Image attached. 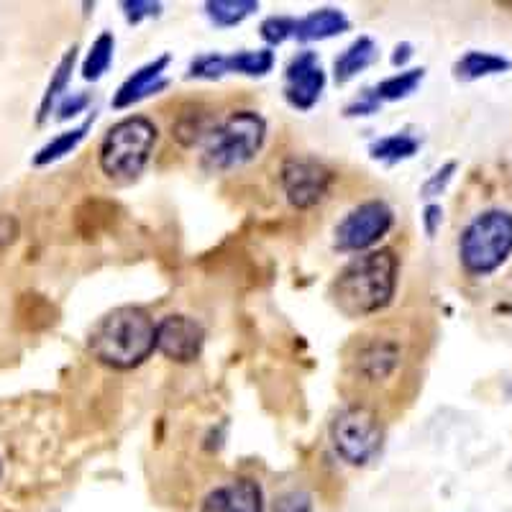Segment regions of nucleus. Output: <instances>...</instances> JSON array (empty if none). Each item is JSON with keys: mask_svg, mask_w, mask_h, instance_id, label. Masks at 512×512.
I'll return each instance as SVG.
<instances>
[{"mask_svg": "<svg viewBox=\"0 0 512 512\" xmlns=\"http://www.w3.org/2000/svg\"><path fill=\"white\" fill-rule=\"evenodd\" d=\"M456 169H459V164L456 162H446L443 167H438L436 172H433V175L423 182V187H420V198L433 200V198H438V195H443V192H446V187L451 185V180H454Z\"/></svg>", "mask_w": 512, "mask_h": 512, "instance_id": "27", "label": "nucleus"}, {"mask_svg": "<svg viewBox=\"0 0 512 512\" xmlns=\"http://www.w3.org/2000/svg\"><path fill=\"white\" fill-rule=\"evenodd\" d=\"M205 328L185 313H169L157 320V351L175 364H192L203 354Z\"/></svg>", "mask_w": 512, "mask_h": 512, "instance_id": "10", "label": "nucleus"}, {"mask_svg": "<svg viewBox=\"0 0 512 512\" xmlns=\"http://www.w3.org/2000/svg\"><path fill=\"white\" fill-rule=\"evenodd\" d=\"M377 54V41H374L372 36H359V39L351 41L349 47L338 54L336 62H333V80H336L338 85H346V82L354 80L359 72L372 67Z\"/></svg>", "mask_w": 512, "mask_h": 512, "instance_id": "15", "label": "nucleus"}, {"mask_svg": "<svg viewBox=\"0 0 512 512\" xmlns=\"http://www.w3.org/2000/svg\"><path fill=\"white\" fill-rule=\"evenodd\" d=\"M223 75H228L226 54L218 52L200 54L198 59H192L190 72H187V77H195V80H221Z\"/></svg>", "mask_w": 512, "mask_h": 512, "instance_id": "26", "label": "nucleus"}, {"mask_svg": "<svg viewBox=\"0 0 512 512\" xmlns=\"http://www.w3.org/2000/svg\"><path fill=\"white\" fill-rule=\"evenodd\" d=\"M88 351L103 367L131 372L157 351V320L139 305L108 310L90 328Z\"/></svg>", "mask_w": 512, "mask_h": 512, "instance_id": "2", "label": "nucleus"}, {"mask_svg": "<svg viewBox=\"0 0 512 512\" xmlns=\"http://www.w3.org/2000/svg\"><path fill=\"white\" fill-rule=\"evenodd\" d=\"M267 502H264L262 484L251 477H236L228 484L213 487L205 495L200 512H264Z\"/></svg>", "mask_w": 512, "mask_h": 512, "instance_id": "12", "label": "nucleus"}, {"mask_svg": "<svg viewBox=\"0 0 512 512\" xmlns=\"http://www.w3.org/2000/svg\"><path fill=\"white\" fill-rule=\"evenodd\" d=\"M267 141V121L259 111H233L218 118L205 144L200 146V162L208 172H231L246 167L259 157Z\"/></svg>", "mask_w": 512, "mask_h": 512, "instance_id": "5", "label": "nucleus"}, {"mask_svg": "<svg viewBox=\"0 0 512 512\" xmlns=\"http://www.w3.org/2000/svg\"><path fill=\"white\" fill-rule=\"evenodd\" d=\"M331 446L349 466H369L384 446V423L377 408L369 402L354 400L333 415L328 425Z\"/></svg>", "mask_w": 512, "mask_h": 512, "instance_id": "7", "label": "nucleus"}, {"mask_svg": "<svg viewBox=\"0 0 512 512\" xmlns=\"http://www.w3.org/2000/svg\"><path fill=\"white\" fill-rule=\"evenodd\" d=\"M75 62H77V47H72V49H67V54L59 59L57 70L52 72V80H49V85H47V93H44V98H41L39 118H36V123H44L54 111H57V105L62 103V98L67 95V85H70L72 72H75Z\"/></svg>", "mask_w": 512, "mask_h": 512, "instance_id": "18", "label": "nucleus"}, {"mask_svg": "<svg viewBox=\"0 0 512 512\" xmlns=\"http://www.w3.org/2000/svg\"><path fill=\"white\" fill-rule=\"evenodd\" d=\"M423 77H425L423 67H420V70L415 67V70H405V72H397V75L392 77H384L377 88L372 90L374 95H377L379 103H392V100H402V98H408V95H413L415 90L420 88Z\"/></svg>", "mask_w": 512, "mask_h": 512, "instance_id": "24", "label": "nucleus"}, {"mask_svg": "<svg viewBox=\"0 0 512 512\" xmlns=\"http://www.w3.org/2000/svg\"><path fill=\"white\" fill-rule=\"evenodd\" d=\"M297 34V18L292 16H269L264 18L262 26H259V36L272 47H280L287 39Z\"/></svg>", "mask_w": 512, "mask_h": 512, "instance_id": "25", "label": "nucleus"}, {"mask_svg": "<svg viewBox=\"0 0 512 512\" xmlns=\"http://www.w3.org/2000/svg\"><path fill=\"white\" fill-rule=\"evenodd\" d=\"M272 512H313V497L305 489H287L274 497Z\"/></svg>", "mask_w": 512, "mask_h": 512, "instance_id": "28", "label": "nucleus"}, {"mask_svg": "<svg viewBox=\"0 0 512 512\" xmlns=\"http://www.w3.org/2000/svg\"><path fill=\"white\" fill-rule=\"evenodd\" d=\"M379 105L382 103L377 100L374 90H364L354 103L346 105V116H372V113H377Z\"/></svg>", "mask_w": 512, "mask_h": 512, "instance_id": "31", "label": "nucleus"}, {"mask_svg": "<svg viewBox=\"0 0 512 512\" xmlns=\"http://www.w3.org/2000/svg\"><path fill=\"white\" fill-rule=\"evenodd\" d=\"M113 52H116V36H113L111 31H103V34L90 44L88 54L82 59V77L88 82H98L105 72L111 70Z\"/></svg>", "mask_w": 512, "mask_h": 512, "instance_id": "21", "label": "nucleus"}, {"mask_svg": "<svg viewBox=\"0 0 512 512\" xmlns=\"http://www.w3.org/2000/svg\"><path fill=\"white\" fill-rule=\"evenodd\" d=\"M420 149V141L410 134H390L384 136V139L374 141L369 146V157L374 162H387V164H395L402 162V159H410L415 157V152Z\"/></svg>", "mask_w": 512, "mask_h": 512, "instance_id": "23", "label": "nucleus"}, {"mask_svg": "<svg viewBox=\"0 0 512 512\" xmlns=\"http://www.w3.org/2000/svg\"><path fill=\"white\" fill-rule=\"evenodd\" d=\"M169 62H172V57H169V54H162V57L152 59V62H146L144 67H139L134 75H128L126 80H123L121 88L116 90V95H113V108H116V111H126L131 105L141 103V100L149 98V95H157L159 90L167 88L169 82L167 77H164V72H167Z\"/></svg>", "mask_w": 512, "mask_h": 512, "instance_id": "13", "label": "nucleus"}, {"mask_svg": "<svg viewBox=\"0 0 512 512\" xmlns=\"http://www.w3.org/2000/svg\"><path fill=\"white\" fill-rule=\"evenodd\" d=\"M216 123L218 116H213V111H208L203 105H195L190 111H182L177 121L172 123V139L180 146H185V149L203 146Z\"/></svg>", "mask_w": 512, "mask_h": 512, "instance_id": "16", "label": "nucleus"}, {"mask_svg": "<svg viewBox=\"0 0 512 512\" xmlns=\"http://www.w3.org/2000/svg\"><path fill=\"white\" fill-rule=\"evenodd\" d=\"M121 8L128 24H139L144 18H154L162 13V3H152V0H126L121 3Z\"/></svg>", "mask_w": 512, "mask_h": 512, "instance_id": "29", "label": "nucleus"}, {"mask_svg": "<svg viewBox=\"0 0 512 512\" xmlns=\"http://www.w3.org/2000/svg\"><path fill=\"white\" fill-rule=\"evenodd\" d=\"M90 98L85 93H72V95H64L62 103L57 105V118L59 121H67V118H75L77 113H82L88 108Z\"/></svg>", "mask_w": 512, "mask_h": 512, "instance_id": "30", "label": "nucleus"}, {"mask_svg": "<svg viewBox=\"0 0 512 512\" xmlns=\"http://www.w3.org/2000/svg\"><path fill=\"white\" fill-rule=\"evenodd\" d=\"M410 57H413V47H410V44H397L395 54H392V64H395V67H405Z\"/></svg>", "mask_w": 512, "mask_h": 512, "instance_id": "33", "label": "nucleus"}, {"mask_svg": "<svg viewBox=\"0 0 512 512\" xmlns=\"http://www.w3.org/2000/svg\"><path fill=\"white\" fill-rule=\"evenodd\" d=\"M400 256L395 249H374L354 256L331 282V300L346 318H372L395 300Z\"/></svg>", "mask_w": 512, "mask_h": 512, "instance_id": "1", "label": "nucleus"}, {"mask_svg": "<svg viewBox=\"0 0 512 512\" xmlns=\"http://www.w3.org/2000/svg\"><path fill=\"white\" fill-rule=\"evenodd\" d=\"M395 226V210L384 200H364L351 208L333 231V246L341 254H367Z\"/></svg>", "mask_w": 512, "mask_h": 512, "instance_id": "8", "label": "nucleus"}, {"mask_svg": "<svg viewBox=\"0 0 512 512\" xmlns=\"http://www.w3.org/2000/svg\"><path fill=\"white\" fill-rule=\"evenodd\" d=\"M336 172L315 157L295 154L287 157L280 167V185L287 203L297 210H313L328 198Z\"/></svg>", "mask_w": 512, "mask_h": 512, "instance_id": "9", "label": "nucleus"}, {"mask_svg": "<svg viewBox=\"0 0 512 512\" xmlns=\"http://www.w3.org/2000/svg\"><path fill=\"white\" fill-rule=\"evenodd\" d=\"M228 75H246V77H264L274 70V52L272 49H244V52L226 54Z\"/></svg>", "mask_w": 512, "mask_h": 512, "instance_id": "20", "label": "nucleus"}, {"mask_svg": "<svg viewBox=\"0 0 512 512\" xmlns=\"http://www.w3.org/2000/svg\"><path fill=\"white\" fill-rule=\"evenodd\" d=\"M441 223H443V208L438 203H431L428 205V208L423 210V228H425V233H428V236H436L438 233V228H441Z\"/></svg>", "mask_w": 512, "mask_h": 512, "instance_id": "32", "label": "nucleus"}, {"mask_svg": "<svg viewBox=\"0 0 512 512\" xmlns=\"http://www.w3.org/2000/svg\"><path fill=\"white\" fill-rule=\"evenodd\" d=\"M326 90V70L318 54L303 49L290 59L285 70V100L295 111H313Z\"/></svg>", "mask_w": 512, "mask_h": 512, "instance_id": "11", "label": "nucleus"}, {"mask_svg": "<svg viewBox=\"0 0 512 512\" xmlns=\"http://www.w3.org/2000/svg\"><path fill=\"white\" fill-rule=\"evenodd\" d=\"M93 123H95V113L93 116H88V121H82L77 128L62 131V134L54 136L52 141H47V144L41 146L39 152H36L34 167H49V164L59 162V159H64L67 154L75 152L77 146L85 141V136H88V131L93 128Z\"/></svg>", "mask_w": 512, "mask_h": 512, "instance_id": "19", "label": "nucleus"}, {"mask_svg": "<svg viewBox=\"0 0 512 512\" xmlns=\"http://www.w3.org/2000/svg\"><path fill=\"white\" fill-rule=\"evenodd\" d=\"M512 70V62L502 54L495 52H466L459 62L454 64V75L456 80L464 82H474L482 80V77H492V75H505V72Z\"/></svg>", "mask_w": 512, "mask_h": 512, "instance_id": "17", "label": "nucleus"}, {"mask_svg": "<svg viewBox=\"0 0 512 512\" xmlns=\"http://www.w3.org/2000/svg\"><path fill=\"white\" fill-rule=\"evenodd\" d=\"M512 256V213L489 208L466 223L459 236V262L469 277H489Z\"/></svg>", "mask_w": 512, "mask_h": 512, "instance_id": "6", "label": "nucleus"}, {"mask_svg": "<svg viewBox=\"0 0 512 512\" xmlns=\"http://www.w3.org/2000/svg\"><path fill=\"white\" fill-rule=\"evenodd\" d=\"M0 474H3V461H0Z\"/></svg>", "mask_w": 512, "mask_h": 512, "instance_id": "34", "label": "nucleus"}, {"mask_svg": "<svg viewBox=\"0 0 512 512\" xmlns=\"http://www.w3.org/2000/svg\"><path fill=\"white\" fill-rule=\"evenodd\" d=\"M351 29V21L341 8H318L308 16L297 18L295 39L310 44V41H326L341 36Z\"/></svg>", "mask_w": 512, "mask_h": 512, "instance_id": "14", "label": "nucleus"}, {"mask_svg": "<svg viewBox=\"0 0 512 512\" xmlns=\"http://www.w3.org/2000/svg\"><path fill=\"white\" fill-rule=\"evenodd\" d=\"M259 11L256 0H208L205 3V13L216 26L221 29H231V26L244 24L251 13Z\"/></svg>", "mask_w": 512, "mask_h": 512, "instance_id": "22", "label": "nucleus"}, {"mask_svg": "<svg viewBox=\"0 0 512 512\" xmlns=\"http://www.w3.org/2000/svg\"><path fill=\"white\" fill-rule=\"evenodd\" d=\"M405 338L390 328H369L346 351V379L359 392H382L397 382L405 367Z\"/></svg>", "mask_w": 512, "mask_h": 512, "instance_id": "4", "label": "nucleus"}, {"mask_svg": "<svg viewBox=\"0 0 512 512\" xmlns=\"http://www.w3.org/2000/svg\"><path fill=\"white\" fill-rule=\"evenodd\" d=\"M157 141L159 128L149 116L121 118L105 131L98 146L100 172L121 185L139 180L152 162Z\"/></svg>", "mask_w": 512, "mask_h": 512, "instance_id": "3", "label": "nucleus"}]
</instances>
